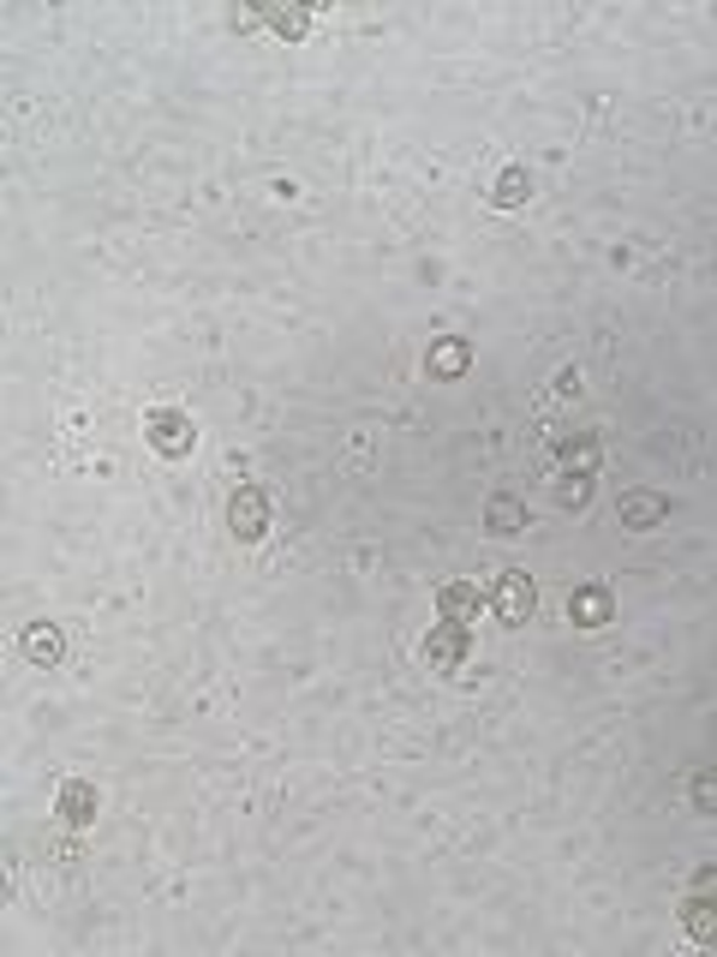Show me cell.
<instances>
[{
	"mask_svg": "<svg viewBox=\"0 0 717 957\" xmlns=\"http://www.w3.org/2000/svg\"><path fill=\"white\" fill-rule=\"evenodd\" d=\"M491 605H496V617H503L508 629H520V622L538 610V586L520 569H503L496 574V586H491Z\"/></svg>",
	"mask_w": 717,
	"mask_h": 957,
	"instance_id": "1",
	"label": "cell"
},
{
	"mask_svg": "<svg viewBox=\"0 0 717 957\" xmlns=\"http://www.w3.org/2000/svg\"><path fill=\"white\" fill-rule=\"evenodd\" d=\"M227 533H234V539H246V545L269 533V497L258 491V485H239V491L227 497Z\"/></svg>",
	"mask_w": 717,
	"mask_h": 957,
	"instance_id": "2",
	"label": "cell"
},
{
	"mask_svg": "<svg viewBox=\"0 0 717 957\" xmlns=\"http://www.w3.org/2000/svg\"><path fill=\"white\" fill-rule=\"evenodd\" d=\"M144 437H150V450L156 455H191V419L179 413V407H156V413L144 419Z\"/></svg>",
	"mask_w": 717,
	"mask_h": 957,
	"instance_id": "3",
	"label": "cell"
},
{
	"mask_svg": "<svg viewBox=\"0 0 717 957\" xmlns=\"http://www.w3.org/2000/svg\"><path fill=\"white\" fill-rule=\"evenodd\" d=\"M425 658H431V665H437V670H460V665H467V658H472V634H467V622H437V629H431V641H425Z\"/></svg>",
	"mask_w": 717,
	"mask_h": 957,
	"instance_id": "4",
	"label": "cell"
},
{
	"mask_svg": "<svg viewBox=\"0 0 717 957\" xmlns=\"http://www.w3.org/2000/svg\"><path fill=\"white\" fill-rule=\"evenodd\" d=\"M663 521H670V497H658V491H627L622 497V527L651 533V527H663Z\"/></svg>",
	"mask_w": 717,
	"mask_h": 957,
	"instance_id": "5",
	"label": "cell"
},
{
	"mask_svg": "<svg viewBox=\"0 0 717 957\" xmlns=\"http://www.w3.org/2000/svg\"><path fill=\"white\" fill-rule=\"evenodd\" d=\"M556 462H562V474H586L592 479L598 474V437L592 431H556Z\"/></svg>",
	"mask_w": 717,
	"mask_h": 957,
	"instance_id": "6",
	"label": "cell"
},
{
	"mask_svg": "<svg viewBox=\"0 0 717 957\" xmlns=\"http://www.w3.org/2000/svg\"><path fill=\"white\" fill-rule=\"evenodd\" d=\"M55 808H60V820H67V826H90V820H96V784H84V778H67Z\"/></svg>",
	"mask_w": 717,
	"mask_h": 957,
	"instance_id": "7",
	"label": "cell"
},
{
	"mask_svg": "<svg viewBox=\"0 0 717 957\" xmlns=\"http://www.w3.org/2000/svg\"><path fill=\"white\" fill-rule=\"evenodd\" d=\"M568 617L580 622V629H604L610 622V593L604 586H580V593H568Z\"/></svg>",
	"mask_w": 717,
	"mask_h": 957,
	"instance_id": "8",
	"label": "cell"
},
{
	"mask_svg": "<svg viewBox=\"0 0 717 957\" xmlns=\"http://www.w3.org/2000/svg\"><path fill=\"white\" fill-rule=\"evenodd\" d=\"M60 653H67V641H60L55 622H31V629H24V658H31V665H60Z\"/></svg>",
	"mask_w": 717,
	"mask_h": 957,
	"instance_id": "9",
	"label": "cell"
},
{
	"mask_svg": "<svg viewBox=\"0 0 717 957\" xmlns=\"http://www.w3.org/2000/svg\"><path fill=\"white\" fill-rule=\"evenodd\" d=\"M484 527H491L496 539H515V533L527 527V503H520V497H491V509H484Z\"/></svg>",
	"mask_w": 717,
	"mask_h": 957,
	"instance_id": "10",
	"label": "cell"
},
{
	"mask_svg": "<svg viewBox=\"0 0 717 957\" xmlns=\"http://www.w3.org/2000/svg\"><path fill=\"white\" fill-rule=\"evenodd\" d=\"M467 341L460 336H443V341H431V353H425V365H431V377H460L467 372Z\"/></svg>",
	"mask_w": 717,
	"mask_h": 957,
	"instance_id": "11",
	"label": "cell"
},
{
	"mask_svg": "<svg viewBox=\"0 0 717 957\" xmlns=\"http://www.w3.org/2000/svg\"><path fill=\"white\" fill-rule=\"evenodd\" d=\"M437 610L448 622H472L479 617V586H467V581H448L443 593H437Z\"/></svg>",
	"mask_w": 717,
	"mask_h": 957,
	"instance_id": "12",
	"label": "cell"
},
{
	"mask_svg": "<svg viewBox=\"0 0 717 957\" xmlns=\"http://www.w3.org/2000/svg\"><path fill=\"white\" fill-rule=\"evenodd\" d=\"M682 927H687L694 940H706V946H712V940H717V898H694V891H687Z\"/></svg>",
	"mask_w": 717,
	"mask_h": 957,
	"instance_id": "13",
	"label": "cell"
},
{
	"mask_svg": "<svg viewBox=\"0 0 717 957\" xmlns=\"http://www.w3.org/2000/svg\"><path fill=\"white\" fill-rule=\"evenodd\" d=\"M491 198L503 203V210H520V203L532 198V180H527V168H503V174H496V186H491Z\"/></svg>",
	"mask_w": 717,
	"mask_h": 957,
	"instance_id": "14",
	"label": "cell"
},
{
	"mask_svg": "<svg viewBox=\"0 0 717 957\" xmlns=\"http://www.w3.org/2000/svg\"><path fill=\"white\" fill-rule=\"evenodd\" d=\"M263 19L275 24V31L287 36V43H293V36H305V31H312V12H305V7H269Z\"/></svg>",
	"mask_w": 717,
	"mask_h": 957,
	"instance_id": "15",
	"label": "cell"
},
{
	"mask_svg": "<svg viewBox=\"0 0 717 957\" xmlns=\"http://www.w3.org/2000/svg\"><path fill=\"white\" fill-rule=\"evenodd\" d=\"M586 497H592V479H586V474H562V485H556V503L562 509H586Z\"/></svg>",
	"mask_w": 717,
	"mask_h": 957,
	"instance_id": "16",
	"label": "cell"
},
{
	"mask_svg": "<svg viewBox=\"0 0 717 957\" xmlns=\"http://www.w3.org/2000/svg\"><path fill=\"white\" fill-rule=\"evenodd\" d=\"M694 802H700V814H717V772L694 778Z\"/></svg>",
	"mask_w": 717,
	"mask_h": 957,
	"instance_id": "17",
	"label": "cell"
},
{
	"mask_svg": "<svg viewBox=\"0 0 717 957\" xmlns=\"http://www.w3.org/2000/svg\"><path fill=\"white\" fill-rule=\"evenodd\" d=\"M694 898H717V867H700L694 874Z\"/></svg>",
	"mask_w": 717,
	"mask_h": 957,
	"instance_id": "18",
	"label": "cell"
},
{
	"mask_svg": "<svg viewBox=\"0 0 717 957\" xmlns=\"http://www.w3.org/2000/svg\"><path fill=\"white\" fill-rule=\"evenodd\" d=\"M556 395H580V372H562L556 377Z\"/></svg>",
	"mask_w": 717,
	"mask_h": 957,
	"instance_id": "19",
	"label": "cell"
}]
</instances>
